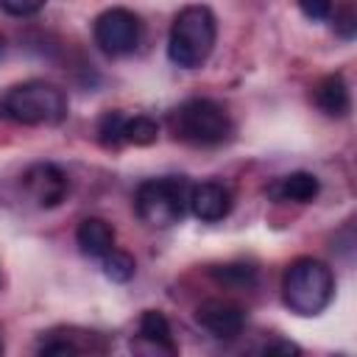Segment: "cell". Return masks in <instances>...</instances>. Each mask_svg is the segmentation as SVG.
Segmentation results:
<instances>
[{"instance_id":"5b68a950","label":"cell","mask_w":357,"mask_h":357,"mask_svg":"<svg viewBox=\"0 0 357 357\" xmlns=\"http://www.w3.org/2000/svg\"><path fill=\"white\" fill-rule=\"evenodd\" d=\"M187 198H190L187 178H181V176L148 178L134 192V209L142 223H148L153 229H167L184 218Z\"/></svg>"},{"instance_id":"8fae6325","label":"cell","mask_w":357,"mask_h":357,"mask_svg":"<svg viewBox=\"0 0 357 357\" xmlns=\"http://www.w3.org/2000/svg\"><path fill=\"white\" fill-rule=\"evenodd\" d=\"M134 349H142V351H156V354H178V343L173 337V329H170V321L165 318V312L159 310H145L139 315V324H137V343Z\"/></svg>"},{"instance_id":"5bb4252c","label":"cell","mask_w":357,"mask_h":357,"mask_svg":"<svg viewBox=\"0 0 357 357\" xmlns=\"http://www.w3.org/2000/svg\"><path fill=\"white\" fill-rule=\"evenodd\" d=\"M315 106L326 114V117H346L349 109H351V95H349V86L343 81V75L332 73V75H324L318 84H315Z\"/></svg>"},{"instance_id":"6da1fadb","label":"cell","mask_w":357,"mask_h":357,"mask_svg":"<svg viewBox=\"0 0 357 357\" xmlns=\"http://www.w3.org/2000/svg\"><path fill=\"white\" fill-rule=\"evenodd\" d=\"M218 20L209 6H184L167 33V59L181 70H198L215 50Z\"/></svg>"},{"instance_id":"cb8c5ba5","label":"cell","mask_w":357,"mask_h":357,"mask_svg":"<svg viewBox=\"0 0 357 357\" xmlns=\"http://www.w3.org/2000/svg\"><path fill=\"white\" fill-rule=\"evenodd\" d=\"M0 354H3V343H0Z\"/></svg>"},{"instance_id":"ac0fdd59","label":"cell","mask_w":357,"mask_h":357,"mask_svg":"<svg viewBox=\"0 0 357 357\" xmlns=\"http://www.w3.org/2000/svg\"><path fill=\"white\" fill-rule=\"evenodd\" d=\"M123 123H126V117L120 112H114V109L100 114L95 134H98V142L106 151H117L120 145H126V139H123Z\"/></svg>"},{"instance_id":"ba28073f","label":"cell","mask_w":357,"mask_h":357,"mask_svg":"<svg viewBox=\"0 0 357 357\" xmlns=\"http://www.w3.org/2000/svg\"><path fill=\"white\" fill-rule=\"evenodd\" d=\"M195 321L218 340H231L245 329V310L234 301H223V298H206L198 304L195 310Z\"/></svg>"},{"instance_id":"30bf717a","label":"cell","mask_w":357,"mask_h":357,"mask_svg":"<svg viewBox=\"0 0 357 357\" xmlns=\"http://www.w3.org/2000/svg\"><path fill=\"white\" fill-rule=\"evenodd\" d=\"M190 212L204 220V223H218L223 220L231 206H234V195L226 184L220 181H201L195 187H190V198H187Z\"/></svg>"},{"instance_id":"9c48e42d","label":"cell","mask_w":357,"mask_h":357,"mask_svg":"<svg viewBox=\"0 0 357 357\" xmlns=\"http://www.w3.org/2000/svg\"><path fill=\"white\" fill-rule=\"evenodd\" d=\"M36 351L47 354V357H75V354H86V351H106V340L89 329L61 326V329L45 332Z\"/></svg>"},{"instance_id":"44dd1931","label":"cell","mask_w":357,"mask_h":357,"mask_svg":"<svg viewBox=\"0 0 357 357\" xmlns=\"http://www.w3.org/2000/svg\"><path fill=\"white\" fill-rule=\"evenodd\" d=\"M335 31H337L343 39H354L357 17H354V6H351V3H346L340 11H335Z\"/></svg>"},{"instance_id":"ffe728a7","label":"cell","mask_w":357,"mask_h":357,"mask_svg":"<svg viewBox=\"0 0 357 357\" xmlns=\"http://www.w3.org/2000/svg\"><path fill=\"white\" fill-rule=\"evenodd\" d=\"M47 0H0V8L11 17H31L45 8Z\"/></svg>"},{"instance_id":"4fadbf2b","label":"cell","mask_w":357,"mask_h":357,"mask_svg":"<svg viewBox=\"0 0 357 357\" xmlns=\"http://www.w3.org/2000/svg\"><path fill=\"white\" fill-rule=\"evenodd\" d=\"M318 192H321V181L307 170L287 173L268 187V195L273 201H293V204H310L318 198Z\"/></svg>"},{"instance_id":"2e32d148","label":"cell","mask_w":357,"mask_h":357,"mask_svg":"<svg viewBox=\"0 0 357 357\" xmlns=\"http://www.w3.org/2000/svg\"><path fill=\"white\" fill-rule=\"evenodd\" d=\"M123 139L126 145H153L159 139V126L153 117L148 114H134V117H126L123 123Z\"/></svg>"},{"instance_id":"9a60e30c","label":"cell","mask_w":357,"mask_h":357,"mask_svg":"<svg viewBox=\"0 0 357 357\" xmlns=\"http://www.w3.org/2000/svg\"><path fill=\"white\" fill-rule=\"evenodd\" d=\"M209 276L229 287V290H251L257 284V268L245 265V262H229V265H215L209 271Z\"/></svg>"},{"instance_id":"7c38bea8","label":"cell","mask_w":357,"mask_h":357,"mask_svg":"<svg viewBox=\"0 0 357 357\" xmlns=\"http://www.w3.org/2000/svg\"><path fill=\"white\" fill-rule=\"evenodd\" d=\"M114 226L103 218H84L75 229V243L81 248L84 257H92V259H100L103 254H109L114 248Z\"/></svg>"},{"instance_id":"8992f818","label":"cell","mask_w":357,"mask_h":357,"mask_svg":"<svg viewBox=\"0 0 357 357\" xmlns=\"http://www.w3.org/2000/svg\"><path fill=\"white\" fill-rule=\"evenodd\" d=\"M92 36H95V45L106 56H128L137 50L142 39V22L134 11L114 6L95 17Z\"/></svg>"},{"instance_id":"52a82bcc","label":"cell","mask_w":357,"mask_h":357,"mask_svg":"<svg viewBox=\"0 0 357 357\" xmlns=\"http://www.w3.org/2000/svg\"><path fill=\"white\" fill-rule=\"evenodd\" d=\"M22 190L39 209H53L70 195V176L53 162H36L22 173Z\"/></svg>"},{"instance_id":"277c9868","label":"cell","mask_w":357,"mask_h":357,"mask_svg":"<svg viewBox=\"0 0 357 357\" xmlns=\"http://www.w3.org/2000/svg\"><path fill=\"white\" fill-rule=\"evenodd\" d=\"M170 131L178 142H187L192 148H218L231 139L234 123L218 100L187 98L170 112Z\"/></svg>"},{"instance_id":"e0dca14e","label":"cell","mask_w":357,"mask_h":357,"mask_svg":"<svg viewBox=\"0 0 357 357\" xmlns=\"http://www.w3.org/2000/svg\"><path fill=\"white\" fill-rule=\"evenodd\" d=\"M100 265H103L106 279H112V282H117V284L128 282V279L137 273L134 257H131L128 251H120V248H112L109 254H103V257H100Z\"/></svg>"},{"instance_id":"7402d4cb","label":"cell","mask_w":357,"mask_h":357,"mask_svg":"<svg viewBox=\"0 0 357 357\" xmlns=\"http://www.w3.org/2000/svg\"><path fill=\"white\" fill-rule=\"evenodd\" d=\"M262 351H265V354H301V349H298L296 343H290V340H276V343H268Z\"/></svg>"},{"instance_id":"603a6c76","label":"cell","mask_w":357,"mask_h":357,"mask_svg":"<svg viewBox=\"0 0 357 357\" xmlns=\"http://www.w3.org/2000/svg\"><path fill=\"white\" fill-rule=\"evenodd\" d=\"M3 53H6V39L0 36V56H3Z\"/></svg>"},{"instance_id":"7a4b0ae2","label":"cell","mask_w":357,"mask_h":357,"mask_svg":"<svg viewBox=\"0 0 357 357\" xmlns=\"http://www.w3.org/2000/svg\"><path fill=\"white\" fill-rule=\"evenodd\" d=\"M284 307L301 318L321 315L335 298V273L315 257H298L284 268L282 276Z\"/></svg>"},{"instance_id":"d6986e66","label":"cell","mask_w":357,"mask_h":357,"mask_svg":"<svg viewBox=\"0 0 357 357\" xmlns=\"http://www.w3.org/2000/svg\"><path fill=\"white\" fill-rule=\"evenodd\" d=\"M296 3H298V11L312 22L332 17V0H296Z\"/></svg>"},{"instance_id":"3957f363","label":"cell","mask_w":357,"mask_h":357,"mask_svg":"<svg viewBox=\"0 0 357 357\" xmlns=\"http://www.w3.org/2000/svg\"><path fill=\"white\" fill-rule=\"evenodd\" d=\"M0 114L20 126H59L67 117V95L50 81H22L3 92Z\"/></svg>"}]
</instances>
